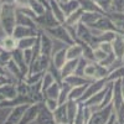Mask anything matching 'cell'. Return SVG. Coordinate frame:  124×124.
I'll return each mask as SVG.
<instances>
[{
	"label": "cell",
	"mask_w": 124,
	"mask_h": 124,
	"mask_svg": "<svg viewBox=\"0 0 124 124\" xmlns=\"http://www.w3.org/2000/svg\"><path fill=\"white\" fill-rule=\"evenodd\" d=\"M51 63V57L47 55L41 54L37 58H35L29 66V73H39V72H45L47 71L48 66Z\"/></svg>",
	"instance_id": "52a82bcc"
},
{
	"label": "cell",
	"mask_w": 124,
	"mask_h": 124,
	"mask_svg": "<svg viewBox=\"0 0 124 124\" xmlns=\"http://www.w3.org/2000/svg\"><path fill=\"white\" fill-rule=\"evenodd\" d=\"M63 81L67 82V83H68L70 86H72V87L88 85V83H91V82H92V79H88V78L85 77V76H79V75H76V73H73V75H71V76L66 77Z\"/></svg>",
	"instance_id": "d4e9b609"
},
{
	"label": "cell",
	"mask_w": 124,
	"mask_h": 124,
	"mask_svg": "<svg viewBox=\"0 0 124 124\" xmlns=\"http://www.w3.org/2000/svg\"><path fill=\"white\" fill-rule=\"evenodd\" d=\"M78 44L82 45V57L89 62H94V55H93V50L94 48L86 42H78Z\"/></svg>",
	"instance_id": "74e56055"
},
{
	"label": "cell",
	"mask_w": 124,
	"mask_h": 124,
	"mask_svg": "<svg viewBox=\"0 0 124 124\" xmlns=\"http://www.w3.org/2000/svg\"><path fill=\"white\" fill-rule=\"evenodd\" d=\"M34 124H36V123H34Z\"/></svg>",
	"instance_id": "003e7915"
},
{
	"label": "cell",
	"mask_w": 124,
	"mask_h": 124,
	"mask_svg": "<svg viewBox=\"0 0 124 124\" xmlns=\"http://www.w3.org/2000/svg\"><path fill=\"white\" fill-rule=\"evenodd\" d=\"M78 1H79V8L85 13H102V14H104L99 9V6L96 4L94 0H78Z\"/></svg>",
	"instance_id": "83f0119b"
},
{
	"label": "cell",
	"mask_w": 124,
	"mask_h": 124,
	"mask_svg": "<svg viewBox=\"0 0 124 124\" xmlns=\"http://www.w3.org/2000/svg\"><path fill=\"white\" fill-rule=\"evenodd\" d=\"M67 124H71V123H67Z\"/></svg>",
	"instance_id": "e7e4bbea"
},
{
	"label": "cell",
	"mask_w": 124,
	"mask_h": 124,
	"mask_svg": "<svg viewBox=\"0 0 124 124\" xmlns=\"http://www.w3.org/2000/svg\"><path fill=\"white\" fill-rule=\"evenodd\" d=\"M88 62H89V61H87L86 58L81 57V58L78 60L77 68H76V72H75V73H76V75H79V76H85V68H86V66H87Z\"/></svg>",
	"instance_id": "f6af8a7d"
},
{
	"label": "cell",
	"mask_w": 124,
	"mask_h": 124,
	"mask_svg": "<svg viewBox=\"0 0 124 124\" xmlns=\"http://www.w3.org/2000/svg\"><path fill=\"white\" fill-rule=\"evenodd\" d=\"M112 114H113V106L110 103L109 106L93 112L88 120V124H106L112 117Z\"/></svg>",
	"instance_id": "8992f818"
},
{
	"label": "cell",
	"mask_w": 124,
	"mask_h": 124,
	"mask_svg": "<svg viewBox=\"0 0 124 124\" xmlns=\"http://www.w3.org/2000/svg\"><path fill=\"white\" fill-rule=\"evenodd\" d=\"M102 15H103L102 13H83V16H82V21L81 23L86 24L87 26H91V25L94 24Z\"/></svg>",
	"instance_id": "d590c367"
},
{
	"label": "cell",
	"mask_w": 124,
	"mask_h": 124,
	"mask_svg": "<svg viewBox=\"0 0 124 124\" xmlns=\"http://www.w3.org/2000/svg\"><path fill=\"white\" fill-rule=\"evenodd\" d=\"M37 37H39V35L37 36H29V37H24V39L17 40V48L23 50V51L27 50V48H32Z\"/></svg>",
	"instance_id": "1f68e13d"
},
{
	"label": "cell",
	"mask_w": 124,
	"mask_h": 124,
	"mask_svg": "<svg viewBox=\"0 0 124 124\" xmlns=\"http://www.w3.org/2000/svg\"><path fill=\"white\" fill-rule=\"evenodd\" d=\"M11 108H6V107H0V124H4L5 120L8 119V116L10 113Z\"/></svg>",
	"instance_id": "681fc988"
},
{
	"label": "cell",
	"mask_w": 124,
	"mask_h": 124,
	"mask_svg": "<svg viewBox=\"0 0 124 124\" xmlns=\"http://www.w3.org/2000/svg\"><path fill=\"white\" fill-rule=\"evenodd\" d=\"M106 15L112 20V23L116 25V27L120 32L124 34V13L123 11H110Z\"/></svg>",
	"instance_id": "7402d4cb"
},
{
	"label": "cell",
	"mask_w": 124,
	"mask_h": 124,
	"mask_svg": "<svg viewBox=\"0 0 124 124\" xmlns=\"http://www.w3.org/2000/svg\"><path fill=\"white\" fill-rule=\"evenodd\" d=\"M44 104L51 110V112H54L57 107H58V99H55V98H45L44 99Z\"/></svg>",
	"instance_id": "bcb514c9"
},
{
	"label": "cell",
	"mask_w": 124,
	"mask_h": 124,
	"mask_svg": "<svg viewBox=\"0 0 124 124\" xmlns=\"http://www.w3.org/2000/svg\"><path fill=\"white\" fill-rule=\"evenodd\" d=\"M108 83H109V82H107L106 78L92 81L91 83L87 86V88H86V91H85L83 96H82V98H81L79 102H85V101H86L87 98H89L91 96H93V94H96V93H98L99 91H102L103 88H104Z\"/></svg>",
	"instance_id": "30bf717a"
},
{
	"label": "cell",
	"mask_w": 124,
	"mask_h": 124,
	"mask_svg": "<svg viewBox=\"0 0 124 124\" xmlns=\"http://www.w3.org/2000/svg\"><path fill=\"white\" fill-rule=\"evenodd\" d=\"M15 0H0V4H14Z\"/></svg>",
	"instance_id": "6f0895ef"
},
{
	"label": "cell",
	"mask_w": 124,
	"mask_h": 124,
	"mask_svg": "<svg viewBox=\"0 0 124 124\" xmlns=\"http://www.w3.org/2000/svg\"><path fill=\"white\" fill-rule=\"evenodd\" d=\"M24 57H25L26 63L30 66V63L32 62V48H27V50H24Z\"/></svg>",
	"instance_id": "db71d44e"
},
{
	"label": "cell",
	"mask_w": 124,
	"mask_h": 124,
	"mask_svg": "<svg viewBox=\"0 0 124 124\" xmlns=\"http://www.w3.org/2000/svg\"><path fill=\"white\" fill-rule=\"evenodd\" d=\"M54 113V119L56 124H67L68 122V116H67V104H58V107L52 112Z\"/></svg>",
	"instance_id": "d6986e66"
},
{
	"label": "cell",
	"mask_w": 124,
	"mask_h": 124,
	"mask_svg": "<svg viewBox=\"0 0 124 124\" xmlns=\"http://www.w3.org/2000/svg\"><path fill=\"white\" fill-rule=\"evenodd\" d=\"M29 104H21V106H15L10 109V113L8 116V119L5 120L4 124H19L20 120H21L24 112L27 108Z\"/></svg>",
	"instance_id": "4fadbf2b"
},
{
	"label": "cell",
	"mask_w": 124,
	"mask_h": 124,
	"mask_svg": "<svg viewBox=\"0 0 124 124\" xmlns=\"http://www.w3.org/2000/svg\"><path fill=\"white\" fill-rule=\"evenodd\" d=\"M117 122V116H116V113L114 112H113V114H112V117L109 118V120L106 123V124H114Z\"/></svg>",
	"instance_id": "9f6ffc18"
},
{
	"label": "cell",
	"mask_w": 124,
	"mask_h": 124,
	"mask_svg": "<svg viewBox=\"0 0 124 124\" xmlns=\"http://www.w3.org/2000/svg\"><path fill=\"white\" fill-rule=\"evenodd\" d=\"M39 27H29V26H23V25H16L14 29L13 36L16 40L24 39V37H29V36H37L39 35Z\"/></svg>",
	"instance_id": "5bb4252c"
},
{
	"label": "cell",
	"mask_w": 124,
	"mask_h": 124,
	"mask_svg": "<svg viewBox=\"0 0 124 124\" xmlns=\"http://www.w3.org/2000/svg\"><path fill=\"white\" fill-rule=\"evenodd\" d=\"M112 101H113V82L109 83V86H108V89H107L106 94H104V98H103V101H102V104L99 106V109L109 106L112 103Z\"/></svg>",
	"instance_id": "b9f144b4"
},
{
	"label": "cell",
	"mask_w": 124,
	"mask_h": 124,
	"mask_svg": "<svg viewBox=\"0 0 124 124\" xmlns=\"http://www.w3.org/2000/svg\"><path fill=\"white\" fill-rule=\"evenodd\" d=\"M124 10V0H112L110 11H123Z\"/></svg>",
	"instance_id": "7dc6e473"
},
{
	"label": "cell",
	"mask_w": 124,
	"mask_h": 124,
	"mask_svg": "<svg viewBox=\"0 0 124 124\" xmlns=\"http://www.w3.org/2000/svg\"><path fill=\"white\" fill-rule=\"evenodd\" d=\"M60 91H61V82H54L45 92V98H55V99H58V96H60Z\"/></svg>",
	"instance_id": "4dcf8cb0"
},
{
	"label": "cell",
	"mask_w": 124,
	"mask_h": 124,
	"mask_svg": "<svg viewBox=\"0 0 124 124\" xmlns=\"http://www.w3.org/2000/svg\"><path fill=\"white\" fill-rule=\"evenodd\" d=\"M116 60H117V57H116L114 52H112V54L107 55V57L101 62V65H102V66H106V67H109V66H110V65H112Z\"/></svg>",
	"instance_id": "c3c4849f"
},
{
	"label": "cell",
	"mask_w": 124,
	"mask_h": 124,
	"mask_svg": "<svg viewBox=\"0 0 124 124\" xmlns=\"http://www.w3.org/2000/svg\"><path fill=\"white\" fill-rule=\"evenodd\" d=\"M54 82H56V79H55V77L52 76V73L51 72H48V71H46L45 73H44V76H42V79H41V85H42V91L45 92L51 85L54 83Z\"/></svg>",
	"instance_id": "ab89813d"
},
{
	"label": "cell",
	"mask_w": 124,
	"mask_h": 124,
	"mask_svg": "<svg viewBox=\"0 0 124 124\" xmlns=\"http://www.w3.org/2000/svg\"><path fill=\"white\" fill-rule=\"evenodd\" d=\"M96 4L99 6V9L102 10L104 14L110 13V8H112V0H94Z\"/></svg>",
	"instance_id": "7bdbcfd3"
},
{
	"label": "cell",
	"mask_w": 124,
	"mask_h": 124,
	"mask_svg": "<svg viewBox=\"0 0 124 124\" xmlns=\"http://www.w3.org/2000/svg\"><path fill=\"white\" fill-rule=\"evenodd\" d=\"M16 25H23V26H29V27H37L34 17L24 14L23 11H20V10L16 11Z\"/></svg>",
	"instance_id": "cb8c5ba5"
},
{
	"label": "cell",
	"mask_w": 124,
	"mask_h": 124,
	"mask_svg": "<svg viewBox=\"0 0 124 124\" xmlns=\"http://www.w3.org/2000/svg\"><path fill=\"white\" fill-rule=\"evenodd\" d=\"M67 47V46H66ZM66 47H62L57 51H54L52 56H51V62L54 63V66L58 70L62 68V66H63L66 63L67 61V54H66Z\"/></svg>",
	"instance_id": "e0dca14e"
},
{
	"label": "cell",
	"mask_w": 124,
	"mask_h": 124,
	"mask_svg": "<svg viewBox=\"0 0 124 124\" xmlns=\"http://www.w3.org/2000/svg\"><path fill=\"white\" fill-rule=\"evenodd\" d=\"M83 10H82L81 8L79 9H77L76 11H73L71 15H68L67 17H66V20H65V23L63 24H66V25H68V26H73V27H76L81 21H82V16H83Z\"/></svg>",
	"instance_id": "f1b7e54d"
},
{
	"label": "cell",
	"mask_w": 124,
	"mask_h": 124,
	"mask_svg": "<svg viewBox=\"0 0 124 124\" xmlns=\"http://www.w3.org/2000/svg\"><path fill=\"white\" fill-rule=\"evenodd\" d=\"M96 67H97V62H88L85 68V77L94 81L96 79Z\"/></svg>",
	"instance_id": "60d3db41"
},
{
	"label": "cell",
	"mask_w": 124,
	"mask_h": 124,
	"mask_svg": "<svg viewBox=\"0 0 124 124\" xmlns=\"http://www.w3.org/2000/svg\"><path fill=\"white\" fill-rule=\"evenodd\" d=\"M122 78H124V66H120V67H118L116 70L110 71L106 79H107V82L110 83V82H114V81L122 79Z\"/></svg>",
	"instance_id": "f35d334b"
},
{
	"label": "cell",
	"mask_w": 124,
	"mask_h": 124,
	"mask_svg": "<svg viewBox=\"0 0 124 124\" xmlns=\"http://www.w3.org/2000/svg\"><path fill=\"white\" fill-rule=\"evenodd\" d=\"M16 11L14 4H0V29L4 35H13L16 26Z\"/></svg>",
	"instance_id": "6da1fadb"
},
{
	"label": "cell",
	"mask_w": 124,
	"mask_h": 124,
	"mask_svg": "<svg viewBox=\"0 0 124 124\" xmlns=\"http://www.w3.org/2000/svg\"><path fill=\"white\" fill-rule=\"evenodd\" d=\"M4 99H5V97H4L3 94H0V103H1V102H3Z\"/></svg>",
	"instance_id": "6125c7cd"
},
{
	"label": "cell",
	"mask_w": 124,
	"mask_h": 124,
	"mask_svg": "<svg viewBox=\"0 0 124 124\" xmlns=\"http://www.w3.org/2000/svg\"><path fill=\"white\" fill-rule=\"evenodd\" d=\"M30 9L34 11V14L37 16V15H41L46 11V9H48L44 3L39 1V0H30Z\"/></svg>",
	"instance_id": "8d00e7d4"
},
{
	"label": "cell",
	"mask_w": 124,
	"mask_h": 124,
	"mask_svg": "<svg viewBox=\"0 0 124 124\" xmlns=\"http://www.w3.org/2000/svg\"><path fill=\"white\" fill-rule=\"evenodd\" d=\"M11 58H13V54L11 52H8V51L1 50V52H0V61H1L3 66L6 63V62H9Z\"/></svg>",
	"instance_id": "f907efd6"
},
{
	"label": "cell",
	"mask_w": 124,
	"mask_h": 124,
	"mask_svg": "<svg viewBox=\"0 0 124 124\" xmlns=\"http://www.w3.org/2000/svg\"><path fill=\"white\" fill-rule=\"evenodd\" d=\"M39 39H40V45H41V54L51 57L55 51L54 50V39L46 31L41 30V29L39 31Z\"/></svg>",
	"instance_id": "ba28073f"
},
{
	"label": "cell",
	"mask_w": 124,
	"mask_h": 124,
	"mask_svg": "<svg viewBox=\"0 0 124 124\" xmlns=\"http://www.w3.org/2000/svg\"><path fill=\"white\" fill-rule=\"evenodd\" d=\"M113 112L117 116V120L119 124H124V97L122 93V79H117L113 82Z\"/></svg>",
	"instance_id": "7a4b0ae2"
},
{
	"label": "cell",
	"mask_w": 124,
	"mask_h": 124,
	"mask_svg": "<svg viewBox=\"0 0 124 124\" xmlns=\"http://www.w3.org/2000/svg\"><path fill=\"white\" fill-rule=\"evenodd\" d=\"M44 31H46V32H47L51 37H52L54 40H57V41H60V42L65 44V45H67V46L75 44L73 39L71 37L67 27H66L63 24H58V25L55 26V27L46 29V30H44Z\"/></svg>",
	"instance_id": "3957f363"
},
{
	"label": "cell",
	"mask_w": 124,
	"mask_h": 124,
	"mask_svg": "<svg viewBox=\"0 0 124 124\" xmlns=\"http://www.w3.org/2000/svg\"><path fill=\"white\" fill-rule=\"evenodd\" d=\"M91 29L93 30H97V31H101V32H104V31H116V32H120V31L116 27V25L112 23V20L106 15V14H103L97 21L91 25L89 26ZM122 34V32H120Z\"/></svg>",
	"instance_id": "9c48e42d"
},
{
	"label": "cell",
	"mask_w": 124,
	"mask_h": 124,
	"mask_svg": "<svg viewBox=\"0 0 124 124\" xmlns=\"http://www.w3.org/2000/svg\"><path fill=\"white\" fill-rule=\"evenodd\" d=\"M0 73H1V75H8L6 73V70H5V67L3 65H0Z\"/></svg>",
	"instance_id": "680465c9"
},
{
	"label": "cell",
	"mask_w": 124,
	"mask_h": 124,
	"mask_svg": "<svg viewBox=\"0 0 124 124\" xmlns=\"http://www.w3.org/2000/svg\"><path fill=\"white\" fill-rule=\"evenodd\" d=\"M67 60H76L82 57V45L78 42H75L72 45H68L66 47Z\"/></svg>",
	"instance_id": "4316f807"
},
{
	"label": "cell",
	"mask_w": 124,
	"mask_h": 124,
	"mask_svg": "<svg viewBox=\"0 0 124 124\" xmlns=\"http://www.w3.org/2000/svg\"><path fill=\"white\" fill-rule=\"evenodd\" d=\"M114 124H119V123H118V120H117V122H116V123H114Z\"/></svg>",
	"instance_id": "be15d7a7"
},
{
	"label": "cell",
	"mask_w": 124,
	"mask_h": 124,
	"mask_svg": "<svg viewBox=\"0 0 124 124\" xmlns=\"http://www.w3.org/2000/svg\"><path fill=\"white\" fill-rule=\"evenodd\" d=\"M122 93H123V97H124V78H122Z\"/></svg>",
	"instance_id": "91938a15"
},
{
	"label": "cell",
	"mask_w": 124,
	"mask_h": 124,
	"mask_svg": "<svg viewBox=\"0 0 124 124\" xmlns=\"http://www.w3.org/2000/svg\"><path fill=\"white\" fill-rule=\"evenodd\" d=\"M88 85H89V83H88ZM88 85L72 87V88H71V92H70V99H71V101H77V102H79ZM70 99H68V101H70Z\"/></svg>",
	"instance_id": "e575fe53"
},
{
	"label": "cell",
	"mask_w": 124,
	"mask_h": 124,
	"mask_svg": "<svg viewBox=\"0 0 124 124\" xmlns=\"http://www.w3.org/2000/svg\"><path fill=\"white\" fill-rule=\"evenodd\" d=\"M0 47L4 51L13 52V51L17 48V40L13 35H4L0 39Z\"/></svg>",
	"instance_id": "ffe728a7"
},
{
	"label": "cell",
	"mask_w": 124,
	"mask_h": 124,
	"mask_svg": "<svg viewBox=\"0 0 124 124\" xmlns=\"http://www.w3.org/2000/svg\"><path fill=\"white\" fill-rule=\"evenodd\" d=\"M78 112L76 114V118L73 120V124H88V120L91 118L92 110L89 107L85 106L82 102H78Z\"/></svg>",
	"instance_id": "9a60e30c"
},
{
	"label": "cell",
	"mask_w": 124,
	"mask_h": 124,
	"mask_svg": "<svg viewBox=\"0 0 124 124\" xmlns=\"http://www.w3.org/2000/svg\"><path fill=\"white\" fill-rule=\"evenodd\" d=\"M61 8H62V10H63V13L67 17L73 11H76L77 9H79V1L78 0H68V1L61 4Z\"/></svg>",
	"instance_id": "836d02e7"
},
{
	"label": "cell",
	"mask_w": 124,
	"mask_h": 124,
	"mask_svg": "<svg viewBox=\"0 0 124 124\" xmlns=\"http://www.w3.org/2000/svg\"><path fill=\"white\" fill-rule=\"evenodd\" d=\"M11 82H14V81L10 78L8 75H1V73H0V87L6 85V83H11ZM14 83H15V82H14Z\"/></svg>",
	"instance_id": "11a10c76"
},
{
	"label": "cell",
	"mask_w": 124,
	"mask_h": 124,
	"mask_svg": "<svg viewBox=\"0 0 124 124\" xmlns=\"http://www.w3.org/2000/svg\"><path fill=\"white\" fill-rule=\"evenodd\" d=\"M34 20H35L37 27L41 29V30H46V29L55 27V26H57V25L60 24V23L57 21V19L55 17V15L52 14V11L50 10V8L46 9V11H45L44 14L35 16Z\"/></svg>",
	"instance_id": "277c9868"
},
{
	"label": "cell",
	"mask_w": 124,
	"mask_h": 124,
	"mask_svg": "<svg viewBox=\"0 0 124 124\" xmlns=\"http://www.w3.org/2000/svg\"><path fill=\"white\" fill-rule=\"evenodd\" d=\"M67 116H68V122L71 124H73V120L76 118V114H77V112H78V104L79 103L77 101H68L67 103Z\"/></svg>",
	"instance_id": "d6a6232c"
},
{
	"label": "cell",
	"mask_w": 124,
	"mask_h": 124,
	"mask_svg": "<svg viewBox=\"0 0 124 124\" xmlns=\"http://www.w3.org/2000/svg\"><path fill=\"white\" fill-rule=\"evenodd\" d=\"M71 88H72V86H70L67 82H65V81L61 82V91H60V96H58V103L60 104H63V103L68 102Z\"/></svg>",
	"instance_id": "f546056e"
},
{
	"label": "cell",
	"mask_w": 124,
	"mask_h": 124,
	"mask_svg": "<svg viewBox=\"0 0 124 124\" xmlns=\"http://www.w3.org/2000/svg\"><path fill=\"white\" fill-rule=\"evenodd\" d=\"M13 61L19 66V68L21 70V72L24 73V77L27 76L29 73V65L26 63L25 61V57H24V51L20 50V48H16L15 51H13Z\"/></svg>",
	"instance_id": "2e32d148"
},
{
	"label": "cell",
	"mask_w": 124,
	"mask_h": 124,
	"mask_svg": "<svg viewBox=\"0 0 124 124\" xmlns=\"http://www.w3.org/2000/svg\"><path fill=\"white\" fill-rule=\"evenodd\" d=\"M78 60H79V58H76V60H67V61H66V63L62 66V68L60 70L62 81H63L66 77H68V76H71V75H73L75 72H76Z\"/></svg>",
	"instance_id": "44dd1931"
},
{
	"label": "cell",
	"mask_w": 124,
	"mask_h": 124,
	"mask_svg": "<svg viewBox=\"0 0 124 124\" xmlns=\"http://www.w3.org/2000/svg\"><path fill=\"white\" fill-rule=\"evenodd\" d=\"M98 47H101L106 54H112V52H113L112 42H101V44L98 45Z\"/></svg>",
	"instance_id": "816d5d0a"
},
{
	"label": "cell",
	"mask_w": 124,
	"mask_h": 124,
	"mask_svg": "<svg viewBox=\"0 0 124 124\" xmlns=\"http://www.w3.org/2000/svg\"><path fill=\"white\" fill-rule=\"evenodd\" d=\"M76 37H77L76 42H86L94 48V35H93L91 27L87 26L86 24L79 23L76 26Z\"/></svg>",
	"instance_id": "5b68a950"
},
{
	"label": "cell",
	"mask_w": 124,
	"mask_h": 124,
	"mask_svg": "<svg viewBox=\"0 0 124 124\" xmlns=\"http://www.w3.org/2000/svg\"><path fill=\"white\" fill-rule=\"evenodd\" d=\"M48 5H50V10L52 11V14L57 19V21L60 24H63L65 20H66V15H65L63 10H62V8H61V4L57 1V0H50Z\"/></svg>",
	"instance_id": "603a6c76"
},
{
	"label": "cell",
	"mask_w": 124,
	"mask_h": 124,
	"mask_svg": "<svg viewBox=\"0 0 124 124\" xmlns=\"http://www.w3.org/2000/svg\"><path fill=\"white\" fill-rule=\"evenodd\" d=\"M112 47L116 57L122 60L124 56V34H117V36L112 41Z\"/></svg>",
	"instance_id": "ac0fdd59"
},
{
	"label": "cell",
	"mask_w": 124,
	"mask_h": 124,
	"mask_svg": "<svg viewBox=\"0 0 124 124\" xmlns=\"http://www.w3.org/2000/svg\"><path fill=\"white\" fill-rule=\"evenodd\" d=\"M40 104L41 103H31V104H29L19 124H34L36 122L39 110H40Z\"/></svg>",
	"instance_id": "8fae6325"
},
{
	"label": "cell",
	"mask_w": 124,
	"mask_h": 124,
	"mask_svg": "<svg viewBox=\"0 0 124 124\" xmlns=\"http://www.w3.org/2000/svg\"><path fill=\"white\" fill-rule=\"evenodd\" d=\"M123 13H124V10H123Z\"/></svg>",
	"instance_id": "03108f58"
},
{
	"label": "cell",
	"mask_w": 124,
	"mask_h": 124,
	"mask_svg": "<svg viewBox=\"0 0 124 124\" xmlns=\"http://www.w3.org/2000/svg\"><path fill=\"white\" fill-rule=\"evenodd\" d=\"M0 94H3L5 99H13L17 96V88L16 83L11 82V83H6L0 87Z\"/></svg>",
	"instance_id": "484cf974"
},
{
	"label": "cell",
	"mask_w": 124,
	"mask_h": 124,
	"mask_svg": "<svg viewBox=\"0 0 124 124\" xmlns=\"http://www.w3.org/2000/svg\"><path fill=\"white\" fill-rule=\"evenodd\" d=\"M57 1H58L60 4H63V3H66V1H68V0H57Z\"/></svg>",
	"instance_id": "94428289"
},
{
	"label": "cell",
	"mask_w": 124,
	"mask_h": 124,
	"mask_svg": "<svg viewBox=\"0 0 124 124\" xmlns=\"http://www.w3.org/2000/svg\"><path fill=\"white\" fill-rule=\"evenodd\" d=\"M14 5L16 9H23V8H30V0H15Z\"/></svg>",
	"instance_id": "f5cc1de1"
},
{
	"label": "cell",
	"mask_w": 124,
	"mask_h": 124,
	"mask_svg": "<svg viewBox=\"0 0 124 124\" xmlns=\"http://www.w3.org/2000/svg\"><path fill=\"white\" fill-rule=\"evenodd\" d=\"M35 123L36 124H56L54 119V113L44 104V102H41L40 104V110H39Z\"/></svg>",
	"instance_id": "7c38bea8"
},
{
	"label": "cell",
	"mask_w": 124,
	"mask_h": 124,
	"mask_svg": "<svg viewBox=\"0 0 124 124\" xmlns=\"http://www.w3.org/2000/svg\"><path fill=\"white\" fill-rule=\"evenodd\" d=\"M93 55H94V62L101 63V62L107 57V55H109V54H106L101 47H94V50H93Z\"/></svg>",
	"instance_id": "ee69618b"
}]
</instances>
